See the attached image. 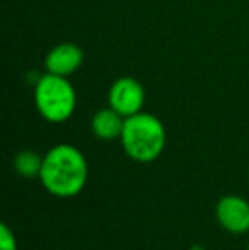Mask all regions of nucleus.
I'll use <instances>...</instances> for the list:
<instances>
[{"label": "nucleus", "instance_id": "nucleus-4", "mask_svg": "<svg viewBox=\"0 0 249 250\" xmlns=\"http://www.w3.org/2000/svg\"><path fill=\"white\" fill-rule=\"evenodd\" d=\"M108 101L114 111L120 112L123 118L142 112L145 102V90L142 83L133 77H121L114 80L108 92Z\"/></svg>", "mask_w": 249, "mask_h": 250}, {"label": "nucleus", "instance_id": "nucleus-8", "mask_svg": "<svg viewBox=\"0 0 249 250\" xmlns=\"http://www.w3.org/2000/svg\"><path fill=\"white\" fill-rule=\"evenodd\" d=\"M14 167L17 174L23 177H40L41 168H43V157L33 150H23L14 158Z\"/></svg>", "mask_w": 249, "mask_h": 250}, {"label": "nucleus", "instance_id": "nucleus-2", "mask_svg": "<svg viewBox=\"0 0 249 250\" xmlns=\"http://www.w3.org/2000/svg\"><path fill=\"white\" fill-rule=\"evenodd\" d=\"M121 145L132 160L149 164L166 148V128L159 118L149 112H136L125 118Z\"/></svg>", "mask_w": 249, "mask_h": 250}, {"label": "nucleus", "instance_id": "nucleus-3", "mask_svg": "<svg viewBox=\"0 0 249 250\" xmlns=\"http://www.w3.org/2000/svg\"><path fill=\"white\" fill-rule=\"evenodd\" d=\"M34 104L41 116L50 123H63L72 118L77 105V94L67 77L48 72L36 82Z\"/></svg>", "mask_w": 249, "mask_h": 250}, {"label": "nucleus", "instance_id": "nucleus-5", "mask_svg": "<svg viewBox=\"0 0 249 250\" xmlns=\"http://www.w3.org/2000/svg\"><path fill=\"white\" fill-rule=\"evenodd\" d=\"M215 213L224 230L237 235L249 231V203L241 196H224L217 204Z\"/></svg>", "mask_w": 249, "mask_h": 250}, {"label": "nucleus", "instance_id": "nucleus-10", "mask_svg": "<svg viewBox=\"0 0 249 250\" xmlns=\"http://www.w3.org/2000/svg\"><path fill=\"white\" fill-rule=\"evenodd\" d=\"M189 250H205V249H203L202 245H193V247L189 249Z\"/></svg>", "mask_w": 249, "mask_h": 250}, {"label": "nucleus", "instance_id": "nucleus-6", "mask_svg": "<svg viewBox=\"0 0 249 250\" xmlns=\"http://www.w3.org/2000/svg\"><path fill=\"white\" fill-rule=\"evenodd\" d=\"M84 51L75 43H60L51 48L45 58V66L50 73L70 77L82 66Z\"/></svg>", "mask_w": 249, "mask_h": 250}, {"label": "nucleus", "instance_id": "nucleus-7", "mask_svg": "<svg viewBox=\"0 0 249 250\" xmlns=\"http://www.w3.org/2000/svg\"><path fill=\"white\" fill-rule=\"evenodd\" d=\"M123 126H125V118L118 111H114L111 105L97 111L92 116V121H91V128H92L94 135L99 140H106V142L121 138Z\"/></svg>", "mask_w": 249, "mask_h": 250}, {"label": "nucleus", "instance_id": "nucleus-9", "mask_svg": "<svg viewBox=\"0 0 249 250\" xmlns=\"http://www.w3.org/2000/svg\"><path fill=\"white\" fill-rule=\"evenodd\" d=\"M0 250H17L16 235L5 223L0 225Z\"/></svg>", "mask_w": 249, "mask_h": 250}, {"label": "nucleus", "instance_id": "nucleus-1", "mask_svg": "<svg viewBox=\"0 0 249 250\" xmlns=\"http://www.w3.org/2000/svg\"><path fill=\"white\" fill-rule=\"evenodd\" d=\"M89 177V165L79 148L67 143L53 146L43 157L41 184L57 198H72L84 189Z\"/></svg>", "mask_w": 249, "mask_h": 250}]
</instances>
